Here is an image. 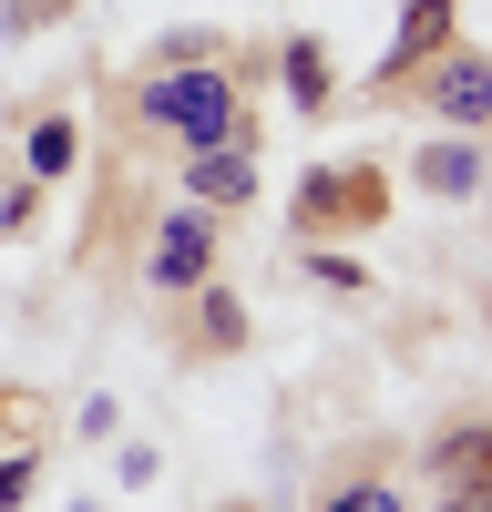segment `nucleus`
Listing matches in <instances>:
<instances>
[{
	"instance_id": "1",
	"label": "nucleus",
	"mask_w": 492,
	"mask_h": 512,
	"mask_svg": "<svg viewBox=\"0 0 492 512\" xmlns=\"http://www.w3.org/2000/svg\"><path fill=\"white\" fill-rule=\"evenodd\" d=\"M144 123H164V134H185V144H236L246 134V103H236V72L216 62H154L144 72Z\"/></svg>"
},
{
	"instance_id": "2",
	"label": "nucleus",
	"mask_w": 492,
	"mask_h": 512,
	"mask_svg": "<svg viewBox=\"0 0 492 512\" xmlns=\"http://www.w3.org/2000/svg\"><path fill=\"white\" fill-rule=\"evenodd\" d=\"M380 205H390V185L369 175H349V164H318V175L298 185V236H328V226H380Z\"/></svg>"
},
{
	"instance_id": "3",
	"label": "nucleus",
	"mask_w": 492,
	"mask_h": 512,
	"mask_svg": "<svg viewBox=\"0 0 492 512\" xmlns=\"http://www.w3.org/2000/svg\"><path fill=\"white\" fill-rule=\"evenodd\" d=\"M421 72H431V113L451 123V134H482V123H492V52H451V41H441Z\"/></svg>"
},
{
	"instance_id": "4",
	"label": "nucleus",
	"mask_w": 492,
	"mask_h": 512,
	"mask_svg": "<svg viewBox=\"0 0 492 512\" xmlns=\"http://www.w3.org/2000/svg\"><path fill=\"white\" fill-rule=\"evenodd\" d=\"M205 277H216V216L185 205V216H164V236H154V297H195Z\"/></svg>"
},
{
	"instance_id": "5",
	"label": "nucleus",
	"mask_w": 492,
	"mask_h": 512,
	"mask_svg": "<svg viewBox=\"0 0 492 512\" xmlns=\"http://www.w3.org/2000/svg\"><path fill=\"white\" fill-rule=\"evenodd\" d=\"M185 185H195V205H246V195H257V154H246V134L236 144H195Z\"/></svg>"
},
{
	"instance_id": "6",
	"label": "nucleus",
	"mask_w": 492,
	"mask_h": 512,
	"mask_svg": "<svg viewBox=\"0 0 492 512\" xmlns=\"http://www.w3.org/2000/svg\"><path fill=\"white\" fill-rule=\"evenodd\" d=\"M451 41V0H410L400 11V31H390V52H380V82H410L431 52Z\"/></svg>"
},
{
	"instance_id": "7",
	"label": "nucleus",
	"mask_w": 492,
	"mask_h": 512,
	"mask_svg": "<svg viewBox=\"0 0 492 512\" xmlns=\"http://www.w3.org/2000/svg\"><path fill=\"white\" fill-rule=\"evenodd\" d=\"M410 175H421L431 195H472V185H482V154H472L462 134H431L421 154H410Z\"/></svg>"
},
{
	"instance_id": "8",
	"label": "nucleus",
	"mask_w": 492,
	"mask_h": 512,
	"mask_svg": "<svg viewBox=\"0 0 492 512\" xmlns=\"http://www.w3.org/2000/svg\"><path fill=\"white\" fill-rule=\"evenodd\" d=\"M431 472H441V482H492V431H482V420H472V431H441Z\"/></svg>"
},
{
	"instance_id": "9",
	"label": "nucleus",
	"mask_w": 492,
	"mask_h": 512,
	"mask_svg": "<svg viewBox=\"0 0 492 512\" xmlns=\"http://www.w3.org/2000/svg\"><path fill=\"white\" fill-rule=\"evenodd\" d=\"M287 103L298 113L328 103V41H287Z\"/></svg>"
},
{
	"instance_id": "10",
	"label": "nucleus",
	"mask_w": 492,
	"mask_h": 512,
	"mask_svg": "<svg viewBox=\"0 0 492 512\" xmlns=\"http://www.w3.org/2000/svg\"><path fill=\"white\" fill-rule=\"evenodd\" d=\"M195 328H205V349H246V308L226 287H195Z\"/></svg>"
},
{
	"instance_id": "11",
	"label": "nucleus",
	"mask_w": 492,
	"mask_h": 512,
	"mask_svg": "<svg viewBox=\"0 0 492 512\" xmlns=\"http://www.w3.org/2000/svg\"><path fill=\"white\" fill-rule=\"evenodd\" d=\"M31 175H72V123H31Z\"/></svg>"
},
{
	"instance_id": "12",
	"label": "nucleus",
	"mask_w": 492,
	"mask_h": 512,
	"mask_svg": "<svg viewBox=\"0 0 492 512\" xmlns=\"http://www.w3.org/2000/svg\"><path fill=\"white\" fill-rule=\"evenodd\" d=\"M308 277H318V287H339V297H369V277H359V256H308Z\"/></svg>"
},
{
	"instance_id": "13",
	"label": "nucleus",
	"mask_w": 492,
	"mask_h": 512,
	"mask_svg": "<svg viewBox=\"0 0 492 512\" xmlns=\"http://www.w3.org/2000/svg\"><path fill=\"white\" fill-rule=\"evenodd\" d=\"M328 512H400L390 482H349V492H328Z\"/></svg>"
},
{
	"instance_id": "14",
	"label": "nucleus",
	"mask_w": 492,
	"mask_h": 512,
	"mask_svg": "<svg viewBox=\"0 0 492 512\" xmlns=\"http://www.w3.org/2000/svg\"><path fill=\"white\" fill-rule=\"evenodd\" d=\"M31 216H41V175H31V185H11V195H0V226H11V236H21Z\"/></svg>"
},
{
	"instance_id": "15",
	"label": "nucleus",
	"mask_w": 492,
	"mask_h": 512,
	"mask_svg": "<svg viewBox=\"0 0 492 512\" xmlns=\"http://www.w3.org/2000/svg\"><path fill=\"white\" fill-rule=\"evenodd\" d=\"M441 512H492V482H441Z\"/></svg>"
},
{
	"instance_id": "16",
	"label": "nucleus",
	"mask_w": 492,
	"mask_h": 512,
	"mask_svg": "<svg viewBox=\"0 0 492 512\" xmlns=\"http://www.w3.org/2000/svg\"><path fill=\"white\" fill-rule=\"evenodd\" d=\"M21 492H31V451H11V461H0V512H11Z\"/></svg>"
},
{
	"instance_id": "17",
	"label": "nucleus",
	"mask_w": 492,
	"mask_h": 512,
	"mask_svg": "<svg viewBox=\"0 0 492 512\" xmlns=\"http://www.w3.org/2000/svg\"><path fill=\"white\" fill-rule=\"evenodd\" d=\"M482 185H492V175H482Z\"/></svg>"
}]
</instances>
